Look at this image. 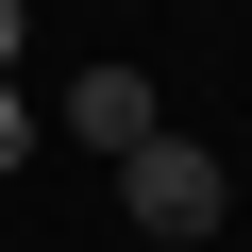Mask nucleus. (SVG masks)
Wrapping results in <instances>:
<instances>
[{
	"mask_svg": "<svg viewBox=\"0 0 252 252\" xmlns=\"http://www.w3.org/2000/svg\"><path fill=\"white\" fill-rule=\"evenodd\" d=\"M17 51H34V17H17V0H0V84H17Z\"/></svg>",
	"mask_w": 252,
	"mask_h": 252,
	"instance_id": "nucleus-4",
	"label": "nucleus"
},
{
	"mask_svg": "<svg viewBox=\"0 0 252 252\" xmlns=\"http://www.w3.org/2000/svg\"><path fill=\"white\" fill-rule=\"evenodd\" d=\"M219 202H235V185H219L202 135H152L135 168H118V219H135V235H219Z\"/></svg>",
	"mask_w": 252,
	"mask_h": 252,
	"instance_id": "nucleus-1",
	"label": "nucleus"
},
{
	"mask_svg": "<svg viewBox=\"0 0 252 252\" xmlns=\"http://www.w3.org/2000/svg\"><path fill=\"white\" fill-rule=\"evenodd\" d=\"M67 135L135 168V152H152V84H135V67H84V84H67Z\"/></svg>",
	"mask_w": 252,
	"mask_h": 252,
	"instance_id": "nucleus-2",
	"label": "nucleus"
},
{
	"mask_svg": "<svg viewBox=\"0 0 252 252\" xmlns=\"http://www.w3.org/2000/svg\"><path fill=\"white\" fill-rule=\"evenodd\" d=\"M17 152H34V101H17V84H0V168H17Z\"/></svg>",
	"mask_w": 252,
	"mask_h": 252,
	"instance_id": "nucleus-3",
	"label": "nucleus"
}]
</instances>
